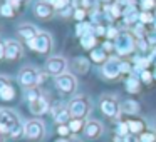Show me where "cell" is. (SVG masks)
<instances>
[{"mask_svg":"<svg viewBox=\"0 0 156 142\" xmlns=\"http://www.w3.org/2000/svg\"><path fill=\"white\" fill-rule=\"evenodd\" d=\"M25 45H27L32 52H35V54L45 55V57H47V55H51L52 49H54V37H52L51 32L41 30L34 39H32V40H29Z\"/></svg>","mask_w":156,"mask_h":142,"instance_id":"1","label":"cell"},{"mask_svg":"<svg viewBox=\"0 0 156 142\" xmlns=\"http://www.w3.org/2000/svg\"><path fill=\"white\" fill-rule=\"evenodd\" d=\"M136 42H138V39L131 34V30H129V29L121 30V34H119L118 39L114 40L116 54H118L119 57H129L131 54H134V52L138 50Z\"/></svg>","mask_w":156,"mask_h":142,"instance_id":"2","label":"cell"},{"mask_svg":"<svg viewBox=\"0 0 156 142\" xmlns=\"http://www.w3.org/2000/svg\"><path fill=\"white\" fill-rule=\"evenodd\" d=\"M67 107L71 110L72 119H82L84 120L92 110V102L87 95H76V97L71 99Z\"/></svg>","mask_w":156,"mask_h":142,"instance_id":"3","label":"cell"},{"mask_svg":"<svg viewBox=\"0 0 156 142\" xmlns=\"http://www.w3.org/2000/svg\"><path fill=\"white\" fill-rule=\"evenodd\" d=\"M19 84L24 89L39 87L42 84V72L34 65H24L19 70Z\"/></svg>","mask_w":156,"mask_h":142,"instance_id":"4","label":"cell"},{"mask_svg":"<svg viewBox=\"0 0 156 142\" xmlns=\"http://www.w3.org/2000/svg\"><path fill=\"white\" fill-rule=\"evenodd\" d=\"M67 69H69V60L64 55H49L44 64V72L47 75H52V77L66 74Z\"/></svg>","mask_w":156,"mask_h":142,"instance_id":"5","label":"cell"},{"mask_svg":"<svg viewBox=\"0 0 156 142\" xmlns=\"http://www.w3.org/2000/svg\"><path fill=\"white\" fill-rule=\"evenodd\" d=\"M99 109H101V112L109 119H118L119 115L122 114L121 102L118 100V97H114V95H111V94H104L101 97V100H99Z\"/></svg>","mask_w":156,"mask_h":142,"instance_id":"6","label":"cell"},{"mask_svg":"<svg viewBox=\"0 0 156 142\" xmlns=\"http://www.w3.org/2000/svg\"><path fill=\"white\" fill-rule=\"evenodd\" d=\"M54 84L55 89L62 95H72L77 90V79H76V74H72V72H66L62 75L54 77Z\"/></svg>","mask_w":156,"mask_h":142,"instance_id":"7","label":"cell"},{"mask_svg":"<svg viewBox=\"0 0 156 142\" xmlns=\"http://www.w3.org/2000/svg\"><path fill=\"white\" fill-rule=\"evenodd\" d=\"M119 62L121 59L119 57H111L106 64L101 65V75L106 79V80H118L121 77V67H119Z\"/></svg>","mask_w":156,"mask_h":142,"instance_id":"8","label":"cell"},{"mask_svg":"<svg viewBox=\"0 0 156 142\" xmlns=\"http://www.w3.org/2000/svg\"><path fill=\"white\" fill-rule=\"evenodd\" d=\"M45 135V125L41 119H32L25 122V137L29 140H41Z\"/></svg>","mask_w":156,"mask_h":142,"instance_id":"9","label":"cell"},{"mask_svg":"<svg viewBox=\"0 0 156 142\" xmlns=\"http://www.w3.org/2000/svg\"><path fill=\"white\" fill-rule=\"evenodd\" d=\"M32 14L35 15V19H39V20H52V19L57 15V10H55L52 5L45 4V2H42V0H37L34 4V7H32Z\"/></svg>","mask_w":156,"mask_h":142,"instance_id":"10","label":"cell"},{"mask_svg":"<svg viewBox=\"0 0 156 142\" xmlns=\"http://www.w3.org/2000/svg\"><path fill=\"white\" fill-rule=\"evenodd\" d=\"M22 57H24V45H22V42L15 40V39H7L5 40V59L14 62Z\"/></svg>","mask_w":156,"mask_h":142,"instance_id":"11","label":"cell"},{"mask_svg":"<svg viewBox=\"0 0 156 142\" xmlns=\"http://www.w3.org/2000/svg\"><path fill=\"white\" fill-rule=\"evenodd\" d=\"M39 32H41V29H37L34 24H30V22H22L17 27V40L27 44V42L32 40Z\"/></svg>","mask_w":156,"mask_h":142,"instance_id":"12","label":"cell"},{"mask_svg":"<svg viewBox=\"0 0 156 142\" xmlns=\"http://www.w3.org/2000/svg\"><path fill=\"white\" fill-rule=\"evenodd\" d=\"M19 122H20V117H19L14 110H10V109H4V112H2V120H0V132L9 134L10 129L14 127V125H17Z\"/></svg>","mask_w":156,"mask_h":142,"instance_id":"13","label":"cell"},{"mask_svg":"<svg viewBox=\"0 0 156 142\" xmlns=\"http://www.w3.org/2000/svg\"><path fill=\"white\" fill-rule=\"evenodd\" d=\"M52 117H54V120L57 122V125H61V124H69L71 119H72V115H71V110H69L67 105L55 104L54 107H52Z\"/></svg>","mask_w":156,"mask_h":142,"instance_id":"14","label":"cell"},{"mask_svg":"<svg viewBox=\"0 0 156 142\" xmlns=\"http://www.w3.org/2000/svg\"><path fill=\"white\" fill-rule=\"evenodd\" d=\"M82 132H84V135L87 139H99L102 135V132H104V125L99 120H96V119H91V120L86 122Z\"/></svg>","mask_w":156,"mask_h":142,"instance_id":"15","label":"cell"},{"mask_svg":"<svg viewBox=\"0 0 156 142\" xmlns=\"http://www.w3.org/2000/svg\"><path fill=\"white\" fill-rule=\"evenodd\" d=\"M29 110L34 115H44L45 112L51 110V100H49V97L44 94L39 100L30 102V104H29Z\"/></svg>","mask_w":156,"mask_h":142,"instance_id":"16","label":"cell"},{"mask_svg":"<svg viewBox=\"0 0 156 142\" xmlns=\"http://www.w3.org/2000/svg\"><path fill=\"white\" fill-rule=\"evenodd\" d=\"M89 67H91V62H89V59H86V57H76V59H72V62H71L72 74L86 75L89 72Z\"/></svg>","mask_w":156,"mask_h":142,"instance_id":"17","label":"cell"},{"mask_svg":"<svg viewBox=\"0 0 156 142\" xmlns=\"http://www.w3.org/2000/svg\"><path fill=\"white\" fill-rule=\"evenodd\" d=\"M89 59H91L94 64H98V65H102V64H106V62L111 59V55L108 54V52L104 50V49L99 45V47H96L94 50H91L89 52Z\"/></svg>","mask_w":156,"mask_h":142,"instance_id":"18","label":"cell"},{"mask_svg":"<svg viewBox=\"0 0 156 142\" xmlns=\"http://www.w3.org/2000/svg\"><path fill=\"white\" fill-rule=\"evenodd\" d=\"M124 84H126V90L129 94H139L141 92V79H139V75H136V74L128 75Z\"/></svg>","mask_w":156,"mask_h":142,"instance_id":"19","label":"cell"},{"mask_svg":"<svg viewBox=\"0 0 156 142\" xmlns=\"http://www.w3.org/2000/svg\"><path fill=\"white\" fill-rule=\"evenodd\" d=\"M99 44V37L94 34V32H91V34H86L81 37V47L84 49V50H94L96 47H98Z\"/></svg>","mask_w":156,"mask_h":142,"instance_id":"20","label":"cell"},{"mask_svg":"<svg viewBox=\"0 0 156 142\" xmlns=\"http://www.w3.org/2000/svg\"><path fill=\"white\" fill-rule=\"evenodd\" d=\"M139 109H141V105H139V102L134 100V99H126L124 102H121V110H122V114L136 115V114L139 112Z\"/></svg>","mask_w":156,"mask_h":142,"instance_id":"21","label":"cell"},{"mask_svg":"<svg viewBox=\"0 0 156 142\" xmlns=\"http://www.w3.org/2000/svg\"><path fill=\"white\" fill-rule=\"evenodd\" d=\"M99 0H74V7H79L82 10H86L87 14H92L94 10L99 8Z\"/></svg>","mask_w":156,"mask_h":142,"instance_id":"22","label":"cell"},{"mask_svg":"<svg viewBox=\"0 0 156 142\" xmlns=\"http://www.w3.org/2000/svg\"><path fill=\"white\" fill-rule=\"evenodd\" d=\"M128 125H129V134L133 135H141L146 130V122L143 119H131V120H128Z\"/></svg>","mask_w":156,"mask_h":142,"instance_id":"23","label":"cell"},{"mask_svg":"<svg viewBox=\"0 0 156 142\" xmlns=\"http://www.w3.org/2000/svg\"><path fill=\"white\" fill-rule=\"evenodd\" d=\"M42 2L52 5V7L57 10V14H59V12H62V10H67V8L74 7V0H42Z\"/></svg>","mask_w":156,"mask_h":142,"instance_id":"24","label":"cell"},{"mask_svg":"<svg viewBox=\"0 0 156 142\" xmlns=\"http://www.w3.org/2000/svg\"><path fill=\"white\" fill-rule=\"evenodd\" d=\"M19 12L15 10L14 7H12L10 4H9L7 0H5V2H2V4H0V15H2V17L4 19H14L15 15H17Z\"/></svg>","mask_w":156,"mask_h":142,"instance_id":"25","label":"cell"},{"mask_svg":"<svg viewBox=\"0 0 156 142\" xmlns=\"http://www.w3.org/2000/svg\"><path fill=\"white\" fill-rule=\"evenodd\" d=\"M44 95V92H42L41 87H30V89H25V99H27V102L30 104V102H35L39 100V99Z\"/></svg>","mask_w":156,"mask_h":142,"instance_id":"26","label":"cell"},{"mask_svg":"<svg viewBox=\"0 0 156 142\" xmlns=\"http://www.w3.org/2000/svg\"><path fill=\"white\" fill-rule=\"evenodd\" d=\"M0 99L5 102H10L15 99V89L14 85H7V87L4 89V90H0Z\"/></svg>","mask_w":156,"mask_h":142,"instance_id":"27","label":"cell"},{"mask_svg":"<svg viewBox=\"0 0 156 142\" xmlns=\"http://www.w3.org/2000/svg\"><path fill=\"white\" fill-rule=\"evenodd\" d=\"M9 135H10L12 139H20L22 135H25V124L19 122L17 125H14V127L10 129V132H9Z\"/></svg>","mask_w":156,"mask_h":142,"instance_id":"28","label":"cell"},{"mask_svg":"<svg viewBox=\"0 0 156 142\" xmlns=\"http://www.w3.org/2000/svg\"><path fill=\"white\" fill-rule=\"evenodd\" d=\"M139 22L144 25H153V22H154V12L141 10L139 12Z\"/></svg>","mask_w":156,"mask_h":142,"instance_id":"29","label":"cell"},{"mask_svg":"<svg viewBox=\"0 0 156 142\" xmlns=\"http://www.w3.org/2000/svg\"><path fill=\"white\" fill-rule=\"evenodd\" d=\"M69 129H71V132H81V130H84V125H86V122L82 120V119H71V122H69Z\"/></svg>","mask_w":156,"mask_h":142,"instance_id":"30","label":"cell"},{"mask_svg":"<svg viewBox=\"0 0 156 142\" xmlns=\"http://www.w3.org/2000/svg\"><path fill=\"white\" fill-rule=\"evenodd\" d=\"M139 8L146 12H154L156 10V0H139Z\"/></svg>","mask_w":156,"mask_h":142,"instance_id":"31","label":"cell"},{"mask_svg":"<svg viewBox=\"0 0 156 142\" xmlns=\"http://www.w3.org/2000/svg\"><path fill=\"white\" fill-rule=\"evenodd\" d=\"M116 134L119 135V137H126V135L129 134V125L126 120H119L118 122V127H116Z\"/></svg>","mask_w":156,"mask_h":142,"instance_id":"32","label":"cell"},{"mask_svg":"<svg viewBox=\"0 0 156 142\" xmlns=\"http://www.w3.org/2000/svg\"><path fill=\"white\" fill-rule=\"evenodd\" d=\"M119 34H121V29L119 27H116V25H108V34H106V39H108V40L114 42Z\"/></svg>","mask_w":156,"mask_h":142,"instance_id":"33","label":"cell"},{"mask_svg":"<svg viewBox=\"0 0 156 142\" xmlns=\"http://www.w3.org/2000/svg\"><path fill=\"white\" fill-rule=\"evenodd\" d=\"M136 47H138V50L141 52V54H144V52L151 50V44L148 42V39H146V37L138 39V42H136Z\"/></svg>","mask_w":156,"mask_h":142,"instance_id":"34","label":"cell"},{"mask_svg":"<svg viewBox=\"0 0 156 142\" xmlns=\"http://www.w3.org/2000/svg\"><path fill=\"white\" fill-rule=\"evenodd\" d=\"M89 17V14L86 10H82V8L79 7H74V15H72V19H76L77 22H86Z\"/></svg>","mask_w":156,"mask_h":142,"instance_id":"35","label":"cell"},{"mask_svg":"<svg viewBox=\"0 0 156 142\" xmlns=\"http://www.w3.org/2000/svg\"><path fill=\"white\" fill-rule=\"evenodd\" d=\"M139 140L141 142H156V132L144 130L141 135H139Z\"/></svg>","mask_w":156,"mask_h":142,"instance_id":"36","label":"cell"},{"mask_svg":"<svg viewBox=\"0 0 156 142\" xmlns=\"http://www.w3.org/2000/svg\"><path fill=\"white\" fill-rule=\"evenodd\" d=\"M139 79H141L143 84H151V80L154 79V75H153V72H149L148 69H146V70H143L141 74H139Z\"/></svg>","mask_w":156,"mask_h":142,"instance_id":"37","label":"cell"},{"mask_svg":"<svg viewBox=\"0 0 156 142\" xmlns=\"http://www.w3.org/2000/svg\"><path fill=\"white\" fill-rule=\"evenodd\" d=\"M94 34L98 35L99 39H101V37H106V34H108V27H104L102 24H96V25H94Z\"/></svg>","mask_w":156,"mask_h":142,"instance_id":"38","label":"cell"},{"mask_svg":"<svg viewBox=\"0 0 156 142\" xmlns=\"http://www.w3.org/2000/svg\"><path fill=\"white\" fill-rule=\"evenodd\" d=\"M57 134L61 135V137H67V135L71 134V129H69V125H67V124L57 125Z\"/></svg>","mask_w":156,"mask_h":142,"instance_id":"39","label":"cell"},{"mask_svg":"<svg viewBox=\"0 0 156 142\" xmlns=\"http://www.w3.org/2000/svg\"><path fill=\"white\" fill-rule=\"evenodd\" d=\"M101 47H102V49H104V50H106V52H108V54H109V55H111V54H112V52H116V45H114V42H112V40H106V42H104V44H102V45H101Z\"/></svg>","mask_w":156,"mask_h":142,"instance_id":"40","label":"cell"},{"mask_svg":"<svg viewBox=\"0 0 156 142\" xmlns=\"http://www.w3.org/2000/svg\"><path fill=\"white\" fill-rule=\"evenodd\" d=\"M7 85H12L10 82V77L9 75H4V74H0V90H4Z\"/></svg>","mask_w":156,"mask_h":142,"instance_id":"41","label":"cell"},{"mask_svg":"<svg viewBox=\"0 0 156 142\" xmlns=\"http://www.w3.org/2000/svg\"><path fill=\"white\" fill-rule=\"evenodd\" d=\"M4 59H5V40L0 39V60H4Z\"/></svg>","mask_w":156,"mask_h":142,"instance_id":"42","label":"cell"},{"mask_svg":"<svg viewBox=\"0 0 156 142\" xmlns=\"http://www.w3.org/2000/svg\"><path fill=\"white\" fill-rule=\"evenodd\" d=\"M7 2H9V4H10L12 7H14L15 10H17V12H20V7H22V4L19 2V0H7Z\"/></svg>","mask_w":156,"mask_h":142,"instance_id":"43","label":"cell"},{"mask_svg":"<svg viewBox=\"0 0 156 142\" xmlns=\"http://www.w3.org/2000/svg\"><path fill=\"white\" fill-rule=\"evenodd\" d=\"M118 0H99V4L101 5H112V4H116Z\"/></svg>","mask_w":156,"mask_h":142,"instance_id":"44","label":"cell"},{"mask_svg":"<svg viewBox=\"0 0 156 142\" xmlns=\"http://www.w3.org/2000/svg\"><path fill=\"white\" fill-rule=\"evenodd\" d=\"M0 142H5V134L4 132H0Z\"/></svg>","mask_w":156,"mask_h":142,"instance_id":"45","label":"cell"},{"mask_svg":"<svg viewBox=\"0 0 156 142\" xmlns=\"http://www.w3.org/2000/svg\"><path fill=\"white\" fill-rule=\"evenodd\" d=\"M19 2H20V4H22V5H27V4H29V2H30V0H19Z\"/></svg>","mask_w":156,"mask_h":142,"instance_id":"46","label":"cell"},{"mask_svg":"<svg viewBox=\"0 0 156 142\" xmlns=\"http://www.w3.org/2000/svg\"><path fill=\"white\" fill-rule=\"evenodd\" d=\"M153 29L156 30V10H154V22H153Z\"/></svg>","mask_w":156,"mask_h":142,"instance_id":"47","label":"cell"},{"mask_svg":"<svg viewBox=\"0 0 156 142\" xmlns=\"http://www.w3.org/2000/svg\"><path fill=\"white\" fill-rule=\"evenodd\" d=\"M69 142H82V140H81V139H76V137H74V139H71Z\"/></svg>","mask_w":156,"mask_h":142,"instance_id":"48","label":"cell"},{"mask_svg":"<svg viewBox=\"0 0 156 142\" xmlns=\"http://www.w3.org/2000/svg\"><path fill=\"white\" fill-rule=\"evenodd\" d=\"M57 142H69V140H66V139H59Z\"/></svg>","mask_w":156,"mask_h":142,"instance_id":"49","label":"cell"},{"mask_svg":"<svg viewBox=\"0 0 156 142\" xmlns=\"http://www.w3.org/2000/svg\"><path fill=\"white\" fill-rule=\"evenodd\" d=\"M2 112H4V109H0V120H2Z\"/></svg>","mask_w":156,"mask_h":142,"instance_id":"50","label":"cell"},{"mask_svg":"<svg viewBox=\"0 0 156 142\" xmlns=\"http://www.w3.org/2000/svg\"><path fill=\"white\" fill-rule=\"evenodd\" d=\"M153 75H154V79H156V70H154V72H153Z\"/></svg>","mask_w":156,"mask_h":142,"instance_id":"51","label":"cell"},{"mask_svg":"<svg viewBox=\"0 0 156 142\" xmlns=\"http://www.w3.org/2000/svg\"><path fill=\"white\" fill-rule=\"evenodd\" d=\"M154 127H156V117H154Z\"/></svg>","mask_w":156,"mask_h":142,"instance_id":"52","label":"cell"}]
</instances>
